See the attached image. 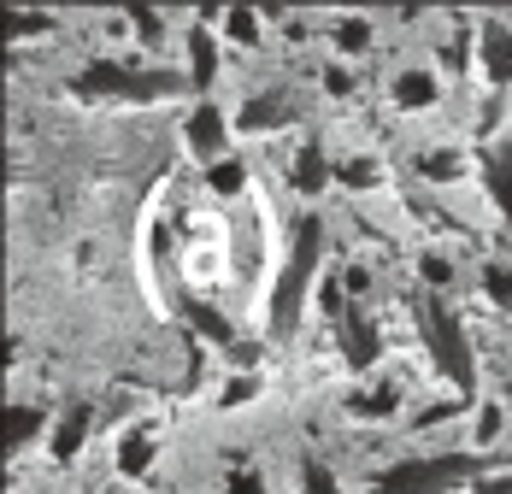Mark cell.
I'll return each instance as SVG.
<instances>
[{"label": "cell", "instance_id": "6da1fadb", "mask_svg": "<svg viewBox=\"0 0 512 494\" xmlns=\"http://www.w3.org/2000/svg\"><path fill=\"white\" fill-rule=\"evenodd\" d=\"M501 453H412L377 471L371 494H454L465 483H489V471L501 477Z\"/></svg>", "mask_w": 512, "mask_h": 494}, {"label": "cell", "instance_id": "7a4b0ae2", "mask_svg": "<svg viewBox=\"0 0 512 494\" xmlns=\"http://www.w3.org/2000/svg\"><path fill=\"white\" fill-rule=\"evenodd\" d=\"M318 265H324V218H301L295 236H289V253H283V271H277V283H271V312H265L271 342H289V336H295L301 306H307V289L318 283Z\"/></svg>", "mask_w": 512, "mask_h": 494}, {"label": "cell", "instance_id": "3957f363", "mask_svg": "<svg viewBox=\"0 0 512 494\" xmlns=\"http://www.w3.org/2000/svg\"><path fill=\"white\" fill-rule=\"evenodd\" d=\"M183 71H130V65H112V59H95V65H83L71 83H65V95L71 100H118V106H154V100H171L183 95Z\"/></svg>", "mask_w": 512, "mask_h": 494}, {"label": "cell", "instance_id": "277c9868", "mask_svg": "<svg viewBox=\"0 0 512 494\" xmlns=\"http://www.w3.org/2000/svg\"><path fill=\"white\" fill-rule=\"evenodd\" d=\"M418 330H424V347H430L436 371H442L460 395H471V389H477V359H471V336H465L460 312L442 295H424L418 300Z\"/></svg>", "mask_w": 512, "mask_h": 494}, {"label": "cell", "instance_id": "5b68a950", "mask_svg": "<svg viewBox=\"0 0 512 494\" xmlns=\"http://www.w3.org/2000/svg\"><path fill=\"white\" fill-rule=\"evenodd\" d=\"M336 342H342V359L354 365V371H371L377 359H383V342H377V330H371V318H365V306H342L336 318Z\"/></svg>", "mask_w": 512, "mask_h": 494}, {"label": "cell", "instance_id": "8992f818", "mask_svg": "<svg viewBox=\"0 0 512 494\" xmlns=\"http://www.w3.org/2000/svg\"><path fill=\"white\" fill-rule=\"evenodd\" d=\"M183 142H189V153H195V159H206V165L230 159V153H224V142H230V124H224V112H218L212 100H201V106L183 118Z\"/></svg>", "mask_w": 512, "mask_h": 494}, {"label": "cell", "instance_id": "52a82bcc", "mask_svg": "<svg viewBox=\"0 0 512 494\" xmlns=\"http://www.w3.org/2000/svg\"><path fill=\"white\" fill-rule=\"evenodd\" d=\"M295 118H301V100L289 95V89H271V95H254L242 112H236V130L271 136V130H283V124H295Z\"/></svg>", "mask_w": 512, "mask_h": 494}, {"label": "cell", "instance_id": "ba28073f", "mask_svg": "<svg viewBox=\"0 0 512 494\" xmlns=\"http://www.w3.org/2000/svg\"><path fill=\"white\" fill-rule=\"evenodd\" d=\"M89 430H95V406H65L59 412V424H53V436H48V453L53 459H77V447L89 442Z\"/></svg>", "mask_w": 512, "mask_h": 494}, {"label": "cell", "instance_id": "9c48e42d", "mask_svg": "<svg viewBox=\"0 0 512 494\" xmlns=\"http://www.w3.org/2000/svg\"><path fill=\"white\" fill-rule=\"evenodd\" d=\"M483 77H489L495 89H512V30L501 18L483 24Z\"/></svg>", "mask_w": 512, "mask_h": 494}, {"label": "cell", "instance_id": "30bf717a", "mask_svg": "<svg viewBox=\"0 0 512 494\" xmlns=\"http://www.w3.org/2000/svg\"><path fill=\"white\" fill-rule=\"evenodd\" d=\"M483 189L495 200V212L512 224V148H483Z\"/></svg>", "mask_w": 512, "mask_h": 494}, {"label": "cell", "instance_id": "8fae6325", "mask_svg": "<svg viewBox=\"0 0 512 494\" xmlns=\"http://www.w3.org/2000/svg\"><path fill=\"white\" fill-rule=\"evenodd\" d=\"M389 95H395L401 112H424V106L442 100V83H436V71H401V77L389 83Z\"/></svg>", "mask_w": 512, "mask_h": 494}, {"label": "cell", "instance_id": "7c38bea8", "mask_svg": "<svg viewBox=\"0 0 512 494\" xmlns=\"http://www.w3.org/2000/svg\"><path fill=\"white\" fill-rule=\"evenodd\" d=\"M189 83H195V89H212V83H218V36H212L206 24L189 30Z\"/></svg>", "mask_w": 512, "mask_h": 494}, {"label": "cell", "instance_id": "4fadbf2b", "mask_svg": "<svg viewBox=\"0 0 512 494\" xmlns=\"http://www.w3.org/2000/svg\"><path fill=\"white\" fill-rule=\"evenodd\" d=\"M48 430V412L42 406H6V453H24Z\"/></svg>", "mask_w": 512, "mask_h": 494}, {"label": "cell", "instance_id": "5bb4252c", "mask_svg": "<svg viewBox=\"0 0 512 494\" xmlns=\"http://www.w3.org/2000/svg\"><path fill=\"white\" fill-rule=\"evenodd\" d=\"M395 406H401V389H395V383L359 389V395L348 400V412H354V418H365V424H377V418H395Z\"/></svg>", "mask_w": 512, "mask_h": 494}, {"label": "cell", "instance_id": "9a60e30c", "mask_svg": "<svg viewBox=\"0 0 512 494\" xmlns=\"http://www.w3.org/2000/svg\"><path fill=\"white\" fill-rule=\"evenodd\" d=\"M148 465H154V436L148 430H124L118 436V471L124 477H148Z\"/></svg>", "mask_w": 512, "mask_h": 494}, {"label": "cell", "instance_id": "2e32d148", "mask_svg": "<svg viewBox=\"0 0 512 494\" xmlns=\"http://www.w3.org/2000/svg\"><path fill=\"white\" fill-rule=\"evenodd\" d=\"M330 177H336V171H330V159H324L318 142H307V148L295 153V189H301V195H318Z\"/></svg>", "mask_w": 512, "mask_h": 494}, {"label": "cell", "instance_id": "e0dca14e", "mask_svg": "<svg viewBox=\"0 0 512 494\" xmlns=\"http://www.w3.org/2000/svg\"><path fill=\"white\" fill-rule=\"evenodd\" d=\"M224 36H230L236 48H254L259 42V12L254 6H224Z\"/></svg>", "mask_w": 512, "mask_h": 494}, {"label": "cell", "instance_id": "ac0fdd59", "mask_svg": "<svg viewBox=\"0 0 512 494\" xmlns=\"http://www.w3.org/2000/svg\"><path fill=\"white\" fill-rule=\"evenodd\" d=\"M0 24H6V36H12V42H24V36H42V30H53L48 12H24V6H6V12H0Z\"/></svg>", "mask_w": 512, "mask_h": 494}, {"label": "cell", "instance_id": "d6986e66", "mask_svg": "<svg viewBox=\"0 0 512 494\" xmlns=\"http://www.w3.org/2000/svg\"><path fill=\"white\" fill-rule=\"evenodd\" d=\"M206 183H212V195H242V183H248V165L242 159H218L212 171H206Z\"/></svg>", "mask_w": 512, "mask_h": 494}, {"label": "cell", "instance_id": "ffe728a7", "mask_svg": "<svg viewBox=\"0 0 512 494\" xmlns=\"http://www.w3.org/2000/svg\"><path fill=\"white\" fill-rule=\"evenodd\" d=\"M183 318H189V324H195L201 336H212L218 347H230V324H224V318H218L212 306H201V300H183Z\"/></svg>", "mask_w": 512, "mask_h": 494}, {"label": "cell", "instance_id": "44dd1931", "mask_svg": "<svg viewBox=\"0 0 512 494\" xmlns=\"http://www.w3.org/2000/svg\"><path fill=\"white\" fill-rule=\"evenodd\" d=\"M483 295L495 300L501 312H512V265H501V259H495V265H483Z\"/></svg>", "mask_w": 512, "mask_h": 494}, {"label": "cell", "instance_id": "7402d4cb", "mask_svg": "<svg viewBox=\"0 0 512 494\" xmlns=\"http://www.w3.org/2000/svg\"><path fill=\"white\" fill-rule=\"evenodd\" d=\"M301 494H342V483H336V471L330 465H318V459H301Z\"/></svg>", "mask_w": 512, "mask_h": 494}, {"label": "cell", "instance_id": "603a6c76", "mask_svg": "<svg viewBox=\"0 0 512 494\" xmlns=\"http://www.w3.org/2000/svg\"><path fill=\"white\" fill-rule=\"evenodd\" d=\"M336 183H348V189H371V183H377V159H365V153L342 159V165H336Z\"/></svg>", "mask_w": 512, "mask_h": 494}, {"label": "cell", "instance_id": "cb8c5ba5", "mask_svg": "<svg viewBox=\"0 0 512 494\" xmlns=\"http://www.w3.org/2000/svg\"><path fill=\"white\" fill-rule=\"evenodd\" d=\"M336 48L342 53H365L371 48V24H365V18H336Z\"/></svg>", "mask_w": 512, "mask_h": 494}, {"label": "cell", "instance_id": "d4e9b609", "mask_svg": "<svg viewBox=\"0 0 512 494\" xmlns=\"http://www.w3.org/2000/svg\"><path fill=\"white\" fill-rule=\"evenodd\" d=\"M130 24H136V36H142L148 48L165 42V12H154V6H130Z\"/></svg>", "mask_w": 512, "mask_h": 494}, {"label": "cell", "instance_id": "484cf974", "mask_svg": "<svg viewBox=\"0 0 512 494\" xmlns=\"http://www.w3.org/2000/svg\"><path fill=\"white\" fill-rule=\"evenodd\" d=\"M418 171H424L430 183H454V177H460V153H424Z\"/></svg>", "mask_w": 512, "mask_h": 494}, {"label": "cell", "instance_id": "4316f807", "mask_svg": "<svg viewBox=\"0 0 512 494\" xmlns=\"http://www.w3.org/2000/svg\"><path fill=\"white\" fill-rule=\"evenodd\" d=\"M254 395H259V377L248 371V377H230V383H224V395H218V406H224V412H236V406H248Z\"/></svg>", "mask_w": 512, "mask_h": 494}, {"label": "cell", "instance_id": "83f0119b", "mask_svg": "<svg viewBox=\"0 0 512 494\" xmlns=\"http://www.w3.org/2000/svg\"><path fill=\"white\" fill-rule=\"evenodd\" d=\"M224 494H271V489H265V477H259L254 465H236V471L224 477Z\"/></svg>", "mask_w": 512, "mask_h": 494}, {"label": "cell", "instance_id": "f1b7e54d", "mask_svg": "<svg viewBox=\"0 0 512 494\" xmlns=\"http://www.w3.org/2000/svg\"><path fill=\"white\" fill-rule=\"evenodd\" d=\"M495 436H501V406H483V412H477V453L495 442Z\"/></svg>", "mask_w": 512, "mask_h": 494}, {"label": "cell", "instance_id": "f546056e", "mask_svg": "<svg viewBox=\"0 0 512 494\" xmlns=\"http://www.w3.org/2000/svg\"><path fill=\"white\" fill-rule=\"evenodd\" d=\"M418 265H424V277H430V283H436V289H442V283H448V277H454V265H448V259H442V253H424V259H418Z\"/></svg>", "mask_w": 512, "mask_h": 494}, {"label": "cell", "instance_id": "4dcf8cb0", "mask_svg": "<svg viewBox=\"0 0 512 494\" xmlns=\"http://www.w3.org/2000/svg\"><path fill=\"white\" fill-rule=\"evenodd\" d=\"M460 412V400H436L430 412H418V430H430V424H442V418H454Z\"/></svg>", "mask_w": 512, "mask_h": 494}, {"label": "cell", "instance_id": "1f68e13d", "mask_svg": "<svg viewBox=\"0 0 512 494\" xmlns=\"http://www.w3.org/2000/svg\"><path fill=\"white\" fill-rule=\"evenodd\" d=\"M324 89H330V95H354V77H348L342 65H330V71H324Z\"/></svg>", "mask_w": 512, "mask_h": 494}, {"label": "cell", "instance_id": "d6a6232c", "mask_svg": "<svg viewBox=\"0 0 512 494\" xmlns=\"http://www.w3.org/2000/svg\"><path fill=\"white\" fill-rule=\"evenodd\" d=\"M477 494H512V477L501 471V477H489V483H477Z\"/></svg>", "mask_w": 512, "mask_h": 494}]
</instances>
